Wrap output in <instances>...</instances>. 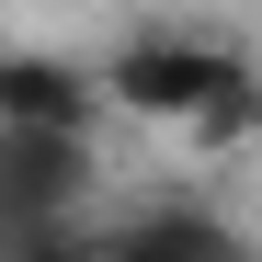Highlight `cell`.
<instances>
[{"label": "cell", "instance_id": "obj_2", "mask_svg": "<svg viewBox=\"0 0 262 262\" xmlns=\"http://www.w3.org/2000/svg\"><path fill=\"white\" fill-rule=\"evenodd\" d=\"M103 183L92 137H0V239L80 228V194Z\"/></svg>", "mask_w": 262, "mask_h": 262}, {"label": "cell", "instance_id": "obj_1", "mask_svg": "<svg viewBox=\"0 0 262 262\" xmlns=\"http://www.w3.org/2000/svg\"><path fill=\"white\" fill-rule=\"evenodd\" d=\"M228 92H262V80H251V57H239L216 23H137V34L92 69V103L148 114V125H194L205 103H228Z\"/></svg>", "mask_w": 262, "mask_h": 262}, {"label": "cell", "instance_id": "obj_5", "mask_svg": "<svg viewBox=\"0 0 262 262\" xmlns=\"http://www.w3.org/2000/svg\"><path fill=\"white\" fill-rule=\"evenodd\" d=\"M251 125H262V92H228V103H205V114L183 125V137H194V148H239Z\"/></svg>", "mask_w": 262, "mask_h": 262}, {"label": "cell", "instance_id": "obj_4", "mask_svg": "<svg viewBox=\"0 0 262 262\" xmlns=\"http://www.w3.org/2000/svg\"><path fill=\"white\" fill-rule=\"evenodd\" d=\"M92 125H103V103H92L80 57H34V46L0 57V137H92Z\"/></svg>", "mask_w": 262, "mask_h": 262}, {"label": "cell", "instance_id": "obj_3", "mask_svg": "<svg viewBox=\"0 0 262 262\" xmlns=\"http://www.w3.org/2000/svg\"><path fill=\"white\" fill-rule=\"evenodd\" d=\"M103 262H251V228L239 216H216L205 194H160L137 216H114V228H92Z\"/></svg>", "mask_w": 262, "mask_h": 262}, {"label": "cell", "instance_id": "obj_6", "mask_svg": "<svg viewBox=\"0 0 262 262\" xmlns=\"http://www.w3.org/2000/svg\"><path fill=\"white\" fill-rule=\"evenodd\" d=\"M0 262H103L92 228H34V239H0Z\"/></svg>", "mask_w": 262, "mask_h": 262}, {"label": "cell", "instance_id": "obj_7", "mask_svg": "<svg viewBox=\"0 0 262 262\" xmlns=\"http://www.w3.org/2000/svg\"><path fill=\"white\" fill-rule=\"evenodd\" d=\"M0 57H12V34H0Z\"/></svg>", "mask_w": 262, "mask_h": 262}]
</instances>
